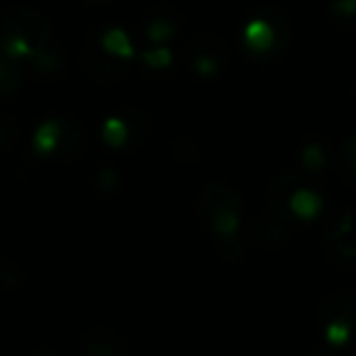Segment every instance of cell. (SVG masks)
I'll list each match as a JSON object with an SVG mask.
<instances>
[{
	"label": "cell",
	"instance_id": "obj_1",
	"mask_svg": "<svg viewBox=\"0 0 356 356\" xmlns=\"http://www.w3.org/2000/svg\"><path fill=\"white\" fill-rule=\"evenodd\" d=\"M200 218L205 220L208 229L220 242V252L227 259H239L244 247L239 242V227H242L244 203L239 193L227 184L213 181L198 195Z\"/></svg>",
	"mask_w": 356,
	"mask_h": 356
},
{
	"label": "cell",
	"instance_id": "obj_2",
	"mask_svg": "<svg viewBox=\"0 0 356 356\" xmlns=\"http://www.w3.org/2000/svg\"><path fill=\"white\" fill-rule=\"evenodd\" d=\"M51 44V22L37 8L13 6L0 13V51L13 59H35Z\"/></svg>",
	"mask_w": 356,
	"mask_h": 356
},
{
	"label": "cell",
	"instance_id": "obj_3",
	"mask_svg": "<svg viewBox=\"0 0 356 356\" xmlns=\"http://www.w3.org/2000/svg\"><path fill=\"white\" fill-rule=\"evenodd\" d=\"M129 59H132V44L120 27H95L88 32L81 49L83 69L88 71L90 79L103 83L122 79L129 69Z\"/></svg>",
	"mask_w": 356,
	"mask_h": 356
},
{
	"label": "cell",
	"instance_id": "obj_4",
	"mask_svg": "<svg viewBox=\"0 0 356 356\" xmlns=\"http://www.w3.org/2000/svg\"><path fill=\"white\" fill-rule=\"evenodd\" d=\"M244 47L249 56L257 61H273L286 51L291 42V25L288 17L276 8H261L252 15L242 32Z\"/></svg>",
	"mask_w": 356,
	"mask_h": 356
},
{
	"label": "cell",
	"instance_id": "obj_5",
	"mask_svg": "<svg viewBox=\"0 0 356 356\" xmlns=\"http://www.w3.org/2000/svg\"><path fill=\"white\" fill-rule=\"evenodd\" d=\"M86 149V132L74 118H49L35 132V152L44 161L71 163Z\"/></svg>",
	"mask_w": 356,
	"mask_h": 356
},
{
	"label": "cell",
	"instance_id": "obj_6",
	"mask_svg": "<svg viewBox=\"0 0 356 356\" xmlns=\"http://www.w3.org/2000/svg\"><path fill=\"white\" fill-rule=\"evenodd\" d=\"M320 327L337 346H356V293L337 291L320 302Z\"/></svg>",
	"mask_w": 356,
	"mask_h": 356
},
{
	"label": "cell",
	"instance_id": "obj_7",
	"mask_svg": "<svg viewBox=\"0 0 356 356\" xmlns=\"http://www.w3.org/2000/svg\"><path fill=\"white\" fill-rule=\"evenodd\" d=\"M327 259L339 271H356V222L351 215L334 220L325 237Z\"/></svg>",
	"mask_w": 356,
	"mask_h": 356
},
{
	"label": "cell",
	"instance_id": "obj_8",
	"mask_svg": "<svg viewBox=\"0 0 356 356\" xmlns=\"http://www.w3.org/2000/svg\"><path fill=\"white\" fill-rule=\"evenodd\" d=\"M186 59L198 76H218L227 66V47L215 35H198L186 44Z\"/></svg>",
	"mask_w": 356,
	"mask_h": 356
},
{
	"label": "cell",
	"instance_id": "obj_9",
	"mask_svg": "<svg viewBox=\"0 0 356 356\" xmlns=\"http://www.w3.org/2000/svg\"><path fill=\"white\" fill-rule=\"evenodd\" d=\"M147 120L137 110H122L115 118H110L103 127V139L110 147H129V144L142 142Z\"/></svg>",
	"mask_w": 356,
	"mask_h": 356
},
{
	"label": "cell",
	"instance_id": "obj_10",
	"mask_svg": "<svg viewBox=\"0 0 356 356\" xmlns=\"http://www.w3.org/2000/svg\"><path fill=\"white\" fill-rule=\"evenodd\" d=\"M291 232H293V220L283 218L276 210H268L266 215H259L257 218L254 229H252V239L259 247L276 249V247H283V244L291 239Z\"/></svg>",
	"mask_w": 356,
	"mask_h": 356
},
{
	"label": "cell",
	"instance_id": "obj_11",
	"mask_svg": "<svg viewBox=\"0 0 356 356\" xmlns=\"http://www.w3.org/2000/svg\"><path fill=\"white\" fill-rule=\"evenodd\" d=\"M127 349V339L110 327H98V330L88 332L81 341V351L86 356H124Z\"/></svg>",
	"mask_w": 356,
	"mask_h": 356
},
{
	"label": "cell",
	"instance_id": "obj_12",
	"mask_svg": "<svg viewBox=\"0 0 356 356\" xmlns=\"http://www.w3.org/2000/svg\"><path fill=\"white\" fill-rule=\"evenodd\" d=\"M178 27H181V17L168 10H156L147 17L144 35L149 44H168L178 35Z\"/></svg>",
	"mask_w": 356,
	"mask_h": 356
},
{
	"label": "cell",
	"instance_id": "obj_13",
	"mask_svg": "<svg viewBox=\"0 0 356 356\" xmlns=\"http://www.w3.org/2000/svg\"><path fill=\"white\" fill-rule=\"evenodd\" d=\"M22 88V71L17 66V59L0 51V103L13 100Z\"/></svg>",
	"mask_w": 356,
	"mask_h": 356
},
{
	"label": "cell",
	"instance_id": "obj_14",
	"mask_svg": "<svg viewBox=\"0 0 356 356\" xmlns=\"http://www.w3.org/2000/svg\"><path fill=\"white\" fill-rule=\"evenodd\" d=\"M330 166V156H327V149L322 142H310L302 147L300 152V168L307 173L310 178L320 176L325 168Z\"/></svg>",
	"mask_w": 356,
	"mask_h": 356
},
{
	"label": "cell",
	"instance_id": "obj_15",
	"mask_svg": "<svg viewBox=\"0 0 356 356\" xmlns=\"http://www.w3.org/2000/svg\"><path fill=\"white\" fill-rule=\"evenodd\" d=\"M330 15L339 27H354L356 25V0H334L330 6Z\"/></svg>",
	"mask_w": 356,
	"mask_h": 356
},
{
	"label": "cell",
	"instance_id": "obj_16",
	"mask_svg": "<svg viewBox=\"0 0 356 356\" xmlns=\"http://www.w3.org/2000/svg\"><path fill=\"white\" fill-rule=\"evenodd\" d=\"M341 166L346 178L356 186V134H349L341 144Z\"/></svg>",
	"mask_w": 356,
	"mask_h": 356
},
{
	"label": "cell",
	"instance_id": "obj_17",
	"mask_svg": "<svg viewBox=\"0 0 356 356\" xmlns=\"http://www.w3.org/2000/svg\"><path fill=\"white\" fill-rule=\"evenodd\" d=\"M142 59L152 69H166L171 64V51H168V44H149L144 49Z\"/></svg>",
	"mask_w": 356,
	"mask_h": 356
},
{
	"label": "cell",
	"instance_id": "obj_18",
	"mask_svg": "<svg viewBox=\"0 0 356 356\" xmlns=\"http://www.w3.org/2000/svg\"><path fill=\"white\" fill-rule=\"evenodd\" d=\"M17 134H20V129H17L15 120L8 118V115H0V152L10 149L17 142Z\"/></svg>",
	"mask_w": 356,
	"mask_h": 356
},
{
	"label": "cell",
	"instance_id": "obj_19",
	"mask_svg": "<svg viewBox=\"0 0 356 356\" xmlns=\"http://www.w3.org/2000/svg\"><path fill=\"white\" fill-rule=\"evenodd\" d=\"M22 283V273L10 259H0V286L3 288H15Z\"/></svg>",
	"mask_w": 356,
	"mask_h": 356
},
{
	"label": "cell",
	"instance_id": "obj_20",
	"mask_svg": "<svg viewBox=\"0 0 356 356\" xmlns=\"http://www.w3.org/2000/svg\"><path fill=\"white\" fill-rule=\"evenodd\" d=\"M86 3H90V6H105V3H110V0H86Z\"/></svg>",
	"mask_w": 356,
	"mask_h": 356
},
{
	"label": "cell",
	"instance_id": "obj_21",
	"mask_svg": "<svg viewBox=\"0 0 356 356\" xmlns=\"http://www.w3.org/2000/svg\"><path fill=\"white\" fill-rule=\"evenodd\" d=\"M351 95H354V100H356V81H354V90H351Z\"/></svg>",
	"mask_w": 356,
	"mask_h": 356
}]
</instances>
